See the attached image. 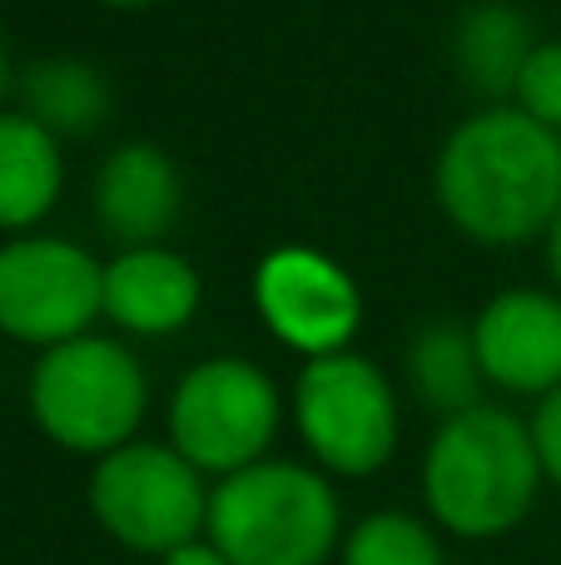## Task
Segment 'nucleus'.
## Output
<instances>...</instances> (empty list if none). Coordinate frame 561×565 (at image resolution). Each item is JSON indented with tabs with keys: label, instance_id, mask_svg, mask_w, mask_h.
I'll use <instances>...</instances> for the list:
<instances>
[{
	"label": "nucleus",
	"instance_id": "obj_1",
	"mask_svg": "<svg viewBox=\"0 0 561 565\" xmlns=\"http://www.w3.org/2000/svg\"><path fill=\"white\" fill-rule=\"evenodd\" d=\"M437 204L477 244H527L561 214V135L522 109H477L437 154Z\"/></svg>",
	"mask_w": 561,
	"mask_h": 565
},
{
	"label": "nucleus",
	"instance_id": "obj_2",
	"mask_svg": "<svg viewBox=\"0 0 561 565\" xmlns=\"http://www.w3.org/2000/svg\"><path fill=\"white\" fill-rule=\"evenodd\" d=\"M542 461H537L532 427L502 407L457 412L437 427L423 457V497L437 526L453 536H502L532 511Z\"/></svg>",
	"mask_w": 561,
	"mask_h": 565
},
{
	"label": "nucleus",
	"instance_id": "obj_3",
	"mask_svg": "<svg viewBox=\"0 0 561 565\" xmlns=\"http://www.w3.org/2000/svg\"><path fill=\"white\" fill-rule=\"evenodd\" d=\"M204 531L229 565H324L338 546V497L314 467L264 457L219 481Z\"/></svg>",
	"mask_w": 561,
	"mask_h": 565
},
{
	"label": "nucleus",
	"instance_id": "obj_4",
	"mask_svg": "<svg viewBox=\"0 0 561 565\" xmlns=\"http://www.w3.org/2000/svg\"><path fill=\"white\" fill-rule=\"evenodd\" d=\"M145 367L109 338H75L45 348L30 372V417L55 447L109 457L129 447L145 422Z\"/></svg>",
	"mask_w": 561,
	"mask_h": 565
},
{
	"label": "nucleus",
	"instance_id": "obj_5",
	"mask_svg": "<svg viewBox=\"0 0 561 565\" xmlns=\"http://www.w3.org/2000/svg\"><path fill=\"white\" fill-rule=\"evenodd\" d=\"M89 511L119 546L145 556H174L179 546H194L204 531L209 491L174 447L129 441L99 457L89 477Z\"/></svg>",
	"mask_w": 561,
	"mask_h": 565
},
{
	"label": "nucleus",
	"instance_id": "obj_6",
	"mask_svg": "<svg viewBox=\"0 0 561 565\" xmlns=\"http://www.w3.org/2000/svg\"><path fill=\"white\" fill-rule=\"evenodd\" d=\"M174 451L199 477H234L264 461L278 431V387L244 358H209L189 367L169 402Z\"/></svg>",
	"mask_w": 561,
	"mask_h": 565
},
{
	"label": "nucleus",
	"instance_id": "obj_7",
	"mask_svg": "<svg viewBox=\"0 0 561 565\" xmlns=\"http://www.w3.org/2000/svg\"><path fill=\"white\" fill-rule=\"evenodd\" d=\"M294 422L318 467L338 477H373L398 447V397L383 367L358 352L304 362Z\"/></svg>",
	"mask_w": 561,
	"mask_h": 565
},
{
	"label": "nucleus",
	"instance_id": "obj_8",
	"mask_svg": "<svg viewBox=\"0 0 561 565\" xmlns=\"http://www.w3.org/2000/svg\"><path fill=\"white\" fill-rule=\"evenodd\" d=\"M105 312V264L70 238H10L0 248V332L30 348L85 338Z\"/></svg>",
	"mask_w": 561,
	"mask_h": 565
},
{
	"label": "nucleus",
	"instance_id": "obj_9",
	"mask_svg": "<svg viewBox=\"0 0 561 565\" xmlns=\"http://www.w3.org/2000/svg\"><path fill=\"white\" fill-rule=\"evenodd\" d=\"M254 308L264 328L294 352L334 358L348 352L363 322V292L318 248H274L254 274Z\"/></svg>",
	"mask_w": 561,
	"mask_h": 565
},
{
	"label": "nucleus",
	"instance_id": "obj_10",
	"mask_svg": "<svg viewBox=\"0 0 561 565\" xmlns=\"http://www.w3.org/2000/svg\"><path fill=\"white\" fill-rule=\"evenodd\" d=\"M477 367L493 387L517 397H547L561 387V298L537 288H507L473 322Z\"/></svg>",
	"mask_w": 561,
	"mask_h": 565
},
{
	"label": "nucleus",
	"instance_id": "obj_11",
	"mask_svg": "<svg viewBox=\"0 0 561 565\" xmlns=\"http://www.w3.org/2000/svg\"><path fill=\"white\" fill-rule=\"evenodd\" d=\"M184 184L174 159L159 145H119L95 174V218L109 238L129 248H155L174 228Z\"/></svg>",
	"mask_w": 561,
	"mask_h": 565
},
{
	"label": "nucleus",
	"instance_id": "obj_12",
	"mask_svg": "<svg viewBox=\"0 0 561 565\" xmlns=\"http://www.w3.org/2000/svg\"><path fill=\"white\" fill-rule=\"evenodd\" d=\"M199 274L184 254L155 248H125L105 264V318L139 338H169L199 312Z\"/></svg>",
	"mask_w": 561,
	"mask_h": 565
},
{
	"label": "nucleus",
	"instance_id": "obj_13",
	"mask_svg": "<svg viewBox=\"0 0 561 565\" xmlns=\"http://www.w3.org/2000/svg\"><path fill=\"white\" fill-rule=\"evenodd\" d=\"M65 184L60 139L30 115H0V228H30L55 209Z\"/></svg>",
	"mask_w": 561,
	"mask_h": 565
},
{
	"label": "nucleus",
	"instance_id": "obj_14",
	"mask_svg": "<svg viewBox=\"0 0 561 565\" xmlns=\"http://www.w3.org/2000/svg\"><path fill=\"white\" fill-rule=\"evenodd\" d=\"M20 99L40 129L50 135H95L109 119V85L89 60L75 55H55V60H35L20 75Z\"/></svg>",
	"mask_w": 561,
	"mask_h": 565
},
{
	"label": "nucleus",
	"instance_id": "obj_15",
	"mask_svg": "<svg viewBox=\"0 0 561 565\" xmlns=\"http://www.w3.org/2000/svg\"><path fill=\"white\" fill-rule=\"evenodd\" d=\"M532 30H527V15L502 0H487V6H473L457 25V70L473 89L483 95H507L517 89V75H522L527 55H532Z\"/></svg>",
	"mask_w": 561,
	"mask_h": 565
},
{
	"label": "nucleus",
	"instance_id": "obj_16",
	"mask_svg": "<svg viewBox=\"0 0 561 565\" xmlns=\"http://www.w3.org/2000/svg\"><path fill=\"white\" fill-rule=\"evenodd\" d=\"M407 377H413L417 397L433 412L457 417V412L477 407V382H483V367H477V348L473 332L453 328V322H433L413 338V352H407Z\"/></svg>",
	"mask_w": 561,
	"mask_h": 565
},
{
	"label": "nucleus",
	"instance_id": "obj_17",
	"mask_svg": "<svg viewBox=\"0 0 561 565\" xmlns=\"http://www.w3.org/2000/svg\"><path fill=\"white\" fill-rule=\"evenodd\" d=\"M343 565H443V546L417 516L378 511L358 521L343 546Z\"/></svg>",
	"mask_w": 561,
	"mask_h": 565
},
{
	"label": "nucleus",
	"instance_id": "obj_18",
	"mask_svg": "<svg viewBox=\"0 0 561 565\" xmlns=\"http://www.w3.org/2000/svg\"><path fill=\"white\" fill-rule=\"evenodd\" d=\"M512 95L527 119H537L542 129L561 135V40H547V45H537L527 55Z\"/></svg>",
	"mask_w": 561,
	"mask_h": 565
},
{
	"label": "nucleus",
	"instance_id": "obj_19",
	"mask_svg": "<svg viewBox=\"0 0 561 565\" xmlns=\"http://www.w3.org/2000/svg\"><path fill=\"white\" fill-rule=\"evenodd\" d=\"M532 441H537V461H542V477H552L561 487V387L547 392L542 407L532 417Z\"/></svg>",
	"mask_w": 561,
	"mask_h": 565
},
{
	"label": "nucleus",
	"instance_id": "obj_20",
	"mask_svg": "<svg viewBox=\"0 0 561 565\" xmlns=\"http://www.w3.org/2000/svg\"><path fill=\"white\" fill-rule=\"evenodd\" d=\"M165 565H229V561L209 541H194V546H179L174 556H165Z\"/></svg>",
	"mask_w": 561,
	"mask_h": 565
},
{
	"label": "nucleus",
	"instance_id": "obj_21",
	"mask_svg": "<svg viewBox=\"0 0 561 565\" xmlns=\"http://www.w3.org/2000/svg\"><path fill=\"white\" fill-rule=\"evenodd\" d=\"M547 264H552V278L561 288V214H557V224L547 228Z\"/></svg>",
	"mask_w": 561,
	"mask_h": 565
},
{
	"label": "nucleus",
	"instance_id": "obj_22",
	"mask_svg": "<svg viewBox=\"0 0 561 565\" xmlns=\"http://www.w3.org/2000/svg\"><path fill=\"white\" fill-rule=\"evenodd\" d=\"M6 85H10V65H6V45H0V95H6Z\"/></svg>",
	"mask_w": 561,
	"mask_h": 565
},
{
	"label": "nucleus",
	"instance_id": "obj_23",
	"mask_svg": "<svg viewBox=\"0 0 561 565\" xmlns=\"http://www.w3.org/2000/svg\"><path fill=\"white\" fill-rule=\"evenodd\" d=\"M99 6H115V10H135V6H149V0H99Z\"/></svg>",
	"mask_w": 561,
	"mask_h": 565
}]
</instances>
